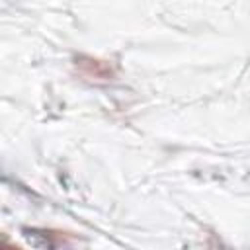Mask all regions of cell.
<instances>
[{"mask_svg":"<svg viewBox=\"0 0 250 250\" xmlns=\"http://www.w3.org/2000/svg\"><path fill=\"white\" fill-rule=\"evenodd\" d=\"M74 66L76 70L88 78V80H98V82H105V80H111L115 70L109 62L105 61H100V59H94V57H88V55H78L74 59Z\"/></svg>","mask_w":250,"mask_h":250,"instance_id":"cell-1","label":"cell"}]
</instances>
